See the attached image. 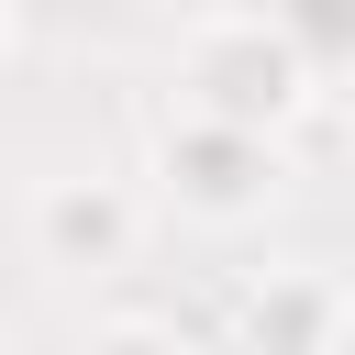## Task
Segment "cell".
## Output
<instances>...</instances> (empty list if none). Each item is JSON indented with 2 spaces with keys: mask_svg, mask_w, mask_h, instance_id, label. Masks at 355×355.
Segmentation results:
<instances>
[{
  "mask_svg": "<svg viewBox=\"0 0 355 355\" xmlns=\"http://www.w3.org/2000/svg\"><path fill=\"white\" fill-rule=\"evenodd\" d=\"M178 100L288 144L311 122V100H322V55L277 22V0H222V11H200L178 33Z\"/></svg>",
  "mask_w": 355,
  "mask_h": 355,
  "instance_id": "6da1fadb",
  "label": "cell"
},
{
  "mask_svg": "<svg viewBox=\"0 0 355 355\" xmlns=\"http://www.w3.org/2000/svg\"><path fill=\"white\" fill-rule=\"evenodd\" d=\"M333 355H355V311H344V344H333Z\"/></svg>",
  "mask_w": 355,
  "mask_h": 355,
  "instance_id": "8992f818",
  "label": "cell"
},
{
  "mask_svg": "<svg viewBox=\"0 0 355 355\" xmlns=\"http://www.w3.org/2000/svg\"><path fill=\"white\" fill-rule=\"evenodd\" d=\"M144 244V189L133 178H44L33 189V266L55 277H111Z\"/></svg>",
  "mask_w": 355,
  "mask_h": 355,
  "instance_id": "277c9868",
  "label": "cell"
},
{
  "mask_svg": "<svg viewBox=\"0 0 355 355\" xmlns=\"http://www.w3.org/2000/svg\"><path fill=\"white\" fill-rule=\"evenodd\" d=\"M344 311H355V288H344L333 266L288 255V266H266V277L233 288L222 355H333V344H344Z\"/></svg>",
  "mask_w": 355,
  "mask_h": 355,
  "instance_id": "3957f363",
  "label": "cell"
},
{
  "mask_svg": "<svg viewBox=\"0 0 355 355\" xmlns=\"http://www.w3.org/2000/svg\"><path fill=\"white\" fill-rule=\"evenodd\" d=\"M144 178H155V200H166L178 222L244 233V222L277 211V189H288V144H266V133H244V122H211V111L166 100V111H155V144H144Z\"/></svg>",
  "mask_w": 355,
  "mask_h": 355,
  "instance_id": "7a4b0ae2",
  "label": "cell"
},
{
  "mask_svg": "<svg viewBox=\"0 0 355 355\" xmlns=\"http://www.w3.org/2000/svg\"><path fill=\"white\" fill-rule=\"evenodd\" d=\"M67 355H189V344H178L166 322H144V311H111V322H89Z\"/></svg>",
  "mask_w": 355,
  "mask_h": 355,
  "instance_id": "5b68a950",
  "label": "cell"
}]
</instances>
